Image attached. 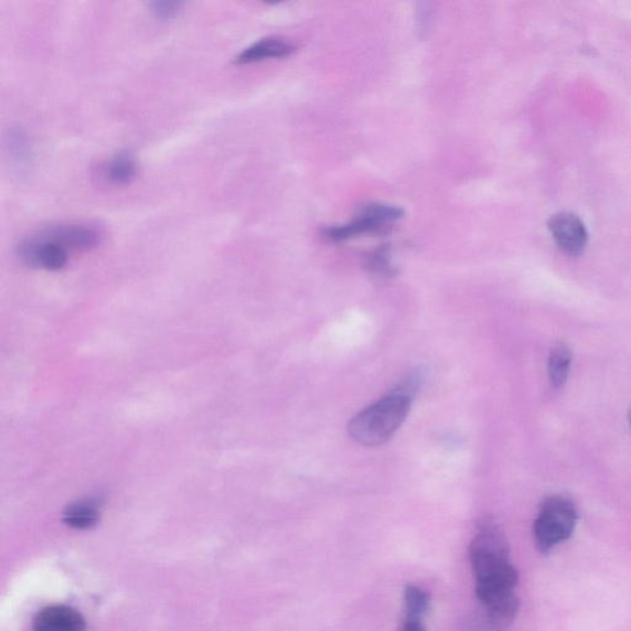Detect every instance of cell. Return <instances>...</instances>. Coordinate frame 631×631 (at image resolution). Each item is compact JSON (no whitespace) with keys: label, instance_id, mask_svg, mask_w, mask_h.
Listing matches in <instances>:
<instances>
[{"label":"cell","instance_id":"cell-1","mask_svg":"<svg viewBox=\"0 0 631 631\" xmlns=\"http://www.w3.org/2000/svg\"><path fill=\"white\" fill-rule=\"evenodd\" d=\"M476 596L487 610L492 629L508 631L519 610L518 571L510 559L504 532L494 522L481 524L470 545Z\"/></svg>","mask_w":631,"mask_h":631},{"label":"cell","instance_id":"cell-2","mask_svg":"<svg viewBox=\"0 0 631 631\" xmlns=\"http://www.w3.org/2000/svg\"><path fill=\"white\" fill-rule=\"evenodd\" d=\"M419 379L410 378L388 396L356 413L348 426L349 436L364 447L388 442L405 422Z\"/></svg>","mask_w":631,"mask_h":631},{"label":"cell","instance_id":"cell-3","mask_svg":"<svg viewBox=\"0 0 631 631\" xmlns=\"http://www.w3.org/2000/svg\"><path fill=\"white\" fill-rule=\"evenodd\" d=\"M578 510L569 498L554 496L542 504L534 522V541L542 554L569 541L578 524Z\"/></svg>","mask_w":631,"mask_h":631},{"label":"cell","instance_id":"cell-4","mask_svg":"<svg viewBox=\"0 0 631 631\" xmlns=\"http://www.w3.org/2000/svg\"><path fill=\"white\" fill-rule=\"evenodd\" d=\"M19 257L27 266L50 271L63 269L68 262V250L43 235L41 231L27 237L18 247Z\"/></svg>","mask_w":631,"mask_h":631},{"label":"cell","instance_id":"cell-5","mask_svg":"<svg viewBox=\"0 0 631 631\" xmlns=\"http://www.w3.org/2000/svg\"><path fill=\"white\" fill-rule=\"evenodd\" d=\"M43 235L56 240L67 250H90L104 240V231L93 223H59L41 230Z\"/></svg>","mask_w":631,"mask_h":631},{"label":"cell","instance_id":"cell-6","mask_svg":"<svg viewBox=\"0 0 631 631\" xmlns=\"http://www.w3.org/2000/svg\"><path fill=\"white\" fill-rule=\"evenodd\" d=\"M549 231L560 250L569 256H579L589 242L585 223L572 212H559L548 221Z\"/></svg>","mask_w":631,"mask_h":631},{"label":"cell","instance_id":"cell-7","mask_svg":"<svg viewBox=\"0 0 631 631\" xmlns=\"http://www.w3.org/2000/svg\"><path fill=\"white\" fill-rule=\"evenodd\" d=\"M33 631H87L84 617L67 606H51L33 620Z\"/></svg>","mask_w":631,"mask_h":631},{"label":"cell","instance_id":"cell-8","mask_svg":"<svg viewBox=\"0 0 631 631\" xmlns=\"http://www.w3.org/2000/svg\"><path fill=\"white\" fill-rule=\"evenodd\" d=\"M294 52L295 47L287 41L277 39V37H267V39L257 41L253 45L244 49L236 57L235 62L249 64L268 59H284Z\"/></svg>","mask_w":631,"mask_h":631},{"label":"cell","instance_id":"cell-9","mask_svg":"<svg viewBox=\"0 0 631 631\" xmlns=\"http://www.w3.org/2000/svg\"><path fill=\"white\" fill-rule=\"evenodd\" d=\"M389 226L381 225L369 216L358 213L353 221L341 226L327 227L324 230V237L329 242H344L356 236L366 235V233H385L388 232Z\"/></svg>","mask_w":631,"mask_h":631},{"label":"cell","instance_id":"cell-10","mask_svg":"<svg viewBox=\"0 0 631 631\" xmlns=\"http://www.w3.org/2000/svg\"><path fill=\"white\" fill-rule=\"evenodd\" d=\"M100 513L93 501H81L68 505L63 513V522L68 527L86 531L95 527L99 522Z\"/></svg>","mask_w":631,"mask_h":631},{"label":"cell","instance_id":"cell-11","mask_svg":"<svg viewBox=\"0 0 631 631\" xmlns=\"http://www.w3.org/2000/svg\"><path fill=\"white\" fill-rule=\"evenodd\" d=\"M137 163L134 155L122 152L115 155L105 168V176L115 185H127L137 175Z\"/></svg>","mask_w":631,"mask_h":631},{"label":"cell","instance_id":"cell-12","mask_svg":"<svg viewBox=\"0 0 631 631\" xmlns=\"http://www.w3.org/2000/svg\"><path fill=\"white\" fill-rule=\"evenodd\" d=\"M572 354L568 345L559 344L552 349L548 362L549 379L555 389L562 388L568 381Z\"/></svg>","mask_w":631,"mask_h":631},{"label":"cell","instance_id":"cell-13","mask_svg":"<svg viewBox=\"0 0 631 631\" xmlns=\"http://www.w3.org/2000/svg\"><path fill=\"white\" fill-rule=\"evenodd\" d=\"M403 599H405L406 617L409 618L422 619L424 614L429 612L430 597L420 587L407 586Z\"/></svg>","mask_w":631,"mask_h":631},{"label":"cell","instance_id":"cell-14","mask_svg":"<svg viewBox=\"0 0 631 631\" xmlns=\"http://www.w3.org/2000/svg\"><path fill=\"white\" fill-rule=\"evenodd\" d=\"M359 213L369 216L370 219L375 220V221L385 226L391 225L392 222L401 220L403 215H405L401 208L383 205V203H368V205L363 206Z\"/></svg>","mask_w":631,"mask_h":631},{"label":"cell","instance_id":"cell-15","mask_svg":"<svg viewBox=\"0 0 631 631\" xmlns=\"http://www.w3.org/2000/svg\"><path fill=\"white\" fill-rule=\"evenodd\" d=\"M10 152L13 155H15L16 159L20 161H27L30 155H32V147H30L29 137L23 130L19 128H13L10 131V136L8 138Z\"/></svg>","mask_w":631,"mask_h":631},{"label":"cell","instance_id":"cell-16","mask_svg":"<svg viewBox=\"0 0 631 631\" xmlns=\"http://www.w3.org/2000/svg\"><path fill=\"white\" fill-rule=\"evenodd\" d=\"M184 3L182 2H167V0H158L152 2L149 5L152 14L159 20V22H168L174 19L181 12Z\"/></svg>","mask_w":631,"mask_h":631},{"label":"cell","instance_id":"cell-17","mask_svg":"<svg viewBox=\"0 0 631 631\" xmlns=\"http://www.w3.org/2000/svg\"><path fill=\"white\" fill-rule=\"evenodd\" d=\"M370 269L376 273H391V263H390V253L388 247H380L369 258Z\"/></svg>","mask_w":631,"mask_h":631},{"label":"cell","instance_id":"cell-18","mask_svg":"<svg viewBox=\"0 0 631 631\" xmlns=\"http://www.w3.org/2000/svg\"><path fill=\"white\" fill-rule=\"evenodd\" d=\"M400 631H427V629L422 623V619L409 618V617H406L405 622H403L401 630Z\"/></svg>","mask_w":631,"mask_h":631},{"label":"cell","instance_id":"cell-19","mask_svg":"<svg viewBox=\"0 0 631 631\" xmlns=\"http://www.w3.org/2000/svg\"><path fill=\"white\" fill-rule=\"evenodd\" d=\"M629 423H630V427H631V409L629 410Z\"/></svg>","mask_w":631,"mask_h":631}]
</instances>
